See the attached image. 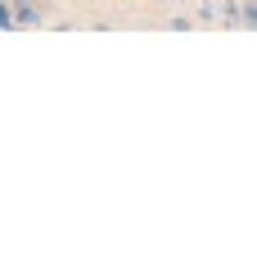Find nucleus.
Returning <instances> with one entry per match:
<instances>
[{
  "label": "nucleus",
  "instance_id": "obj_4",
  "mask_svg": "<svg viewBox=\"0 0 257 257\" xmlns=\"http://www.w3.org/2000/svg\"><path fill=\"white\" fill-rule=\"evenodd\" d=\"M167 27H172V32H190L194 18H190V14H176V18H167Z\"/></svg>",
  "mask_w": 257,
  "mask_h": 257
},
{
  "label": "nucleus",
  "instance_id": "obj_5",
  "mask_svg": "<svg viewBox=\"0 0 257 257\" xmlns=\"http://www.w3.org/2000/svg\"><path fill=\"white\" fill-rule=\"evenodd\" d=\"M14 27V18H9V0H0V32H9Z\"/></svg>",
  "mask_w": 257,
  "mask_h": 257
},
{
  "label": "nucleus",
  "instance_id": "obj_3",
  "mask_svg": "<svg viewBox=\"0 0 257 257\" xmlns=\"http://www.w3.org/2000/svg\"><path fill=\"white\" fill-rule=\"evenodd\" d=\"M194 5H199V14H194L199 23H217V0H194Z\"/></svg>",
  "mask_w": 257,
  "mask_h": 257
},
{
  "label": "nucleus",
  "instance_id": "obj_2",
  "mask_svg": "<svg viewBox=\"0 0 257 257\" xmlns=\"http://www.w3.org/2000/svg\"><path fill=\"white\" fill-rule=\"evenodd\" d=\"M239 27H257V0H239Z\"/></svg>",
  "mask_w": 257,
  "mask_h": 257
},
{
  "label": "nucleus",
  "instance_id": "obj_1",
  "mask_svg": "<svg viewBox=\"0 0 257 257\" xmlns=\"http://www.w3.org/2000/svg\"><path fill=\"white\" fill-rule=\"evenodd\" d=\"M9 18H14V27H41L45 9L36 0H9Z\"/></svg>",
  "mask_w": 257,
  "mask_h": 257
}]
</instances>
